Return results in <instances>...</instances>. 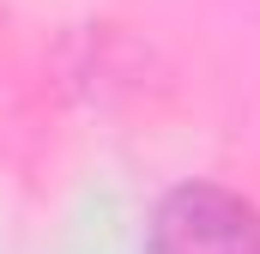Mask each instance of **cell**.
Segmentation results:
<instances>
[{"instance_id":"cell-1","label":"cell","mask_w":260,"mask_h":254,"mask_svg":"<svg viewBox=\"0 0 260 254\" xmlns=\"http://www.w3.org/2000/svg\"><path fill=\"white\" fill-rule=\"evenodd\" d=\"M145 254H260V206L218 182H182L157 200Z\"/></svg>"}]
</instances>
